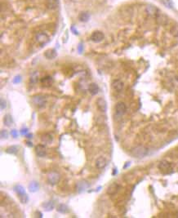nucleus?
<instances>
[{"label":"nucleus","instance_id":"nucleus-33","mask_svg":"<svg viewBox=\"0 0 178 218\" xmlns=\"http://www.w3.org/2000/svg\"><path fill=\"white\" fill-rule=\"evenodd\" d=\"M11 134H12V137H14V138H16V137H18V132H17V131H16V129L12 130V131H11Z\"/></svg>","mask_w":178,"mask_h":218},{"label":"nucleus","instance_id":"nucleus-13","mask_svg":"<svg viewBox=\"0 0 178 218\" xmlns=\"http://www.w3.org/2000/svg\"><path fill=\"white\" fill-rule=\"evenodd\" d=\"M91 39L95 43L102 42L104 39V34L101 31H95L93 32L91 35Z\"/></svg>","mask_w":178,"mask_h":218},{"label":"nucleus","instance_id":"nucleus-16","mask_svg":"<svg viewBox=\"0 0 178 218\" xmlns=\"http://www.w3.org/2000/svg\"><path fill=\"white\" fill-rule=\"evenodd\" d=\"M123 86H124L123 83L121 80H119V79H116V80L113 81L112 83L113 89L116 91H122L123 88Z\"/></svg>","mask_w":178,"mask_h":218},{"label":"nucleus","instance_id":"nucleus-28","mask_svg":"<svg viewBox=\"0 0 178 218\" xmlns=\"http://www.w3.org/2000/svg\"><path fill=\"white\" fill-rule=\"evenodd\" d=\"M170 32L173 36L178 37V25H174V26H172Z\"/></svg>","mask_w":178,"mask_h":218},{"label":"nucleus","instance_id":"nucleus-11","mask_svg":"<svg viewBox=\"0 0 178 218\" xmlns=\"http://www.w3.org/2000/svg\"><path fill=\"white\" fill-rule=\"evenodd\" d=\"M115 110L116 114L118 115H123L125 114V112L127 110V106L123 102H118L115 106Z\"/></svg>","mask_w":178,"mask_h":218},{"label":"nucleus","instance_id":"nucleus-15","mask_svg":"<svg viewBox=\"0 0 178 218\" xmlns=\"http://www.w3.org/2000/svg\"><path fill=\"white\" fill-rule=\"evenodd\" d=\"M45 4L48 9L54 10L58 7L59 2H58V0H45Z\"/></svg>","mask_w":178,"mask_h":218},{"label":"nucleus","instance_id":"nucleus-2","mask_svg":"<svg viewBox=\"0 0 178 218\" xmlns=\"http://www.w3.org/2000/svg\"><path fill=\"white\" fill-rule=\"evenodd\" d=\"M148 154V150L146 148L142 147V146H138V147L134 148L132 150V154L133 157L137 158H141L146 156Z\"/></svg>","mask_w":178,"mask_h":218},{"label":"nucleus","instance_id":"nucleus-7","mask_svg":"<svg viewBox=\"0 0 178 218\" xmlns=\"http://www.w3.org/2000/svg\"><path fill=\"white\" fill-rule=\"evenodd\" d=\"M156 20H157V22H158L159 25H161V26H165V25H167L168 22V16L166 15V14H164L163 12H158V13L156 15Z\"/></svg>","mask_w":178,"mask_h":218},{"label":"nucleus","instance_id":"nucleus-21","mask_svg":"<svg viewBox=\"0 0 178 218\" xmlns=\"http://www.w3.org/2000/svg\"><path fill=\"white\" fill-rule=\"evenodd\" d=\"M57 212L60 213H62V214H66L70 212V209L68 208V206L64 204V203H60L58 206H57Z\"/></svg>","mask_w":178,"mask_h":218},{"label":"nucleus","instance_id":"nucleus-4","mask_svg":"<svg viewBox=\"0 0 178 218\" xmlns=\"http://www.w3.org/2000/svg\"><path fill=\"white\" fill-rule=\"evenodd\" d=\"M60 174L56 172H50L47 174V182L51 186H55L60 181Z\"/></svg>","mask_w":178,"mask_h":218},{"label":"nucleus","instance_id":"nucleus-25","mask_svg":"<svg viewBox=\"0 0 178 218\" xmlns=\"http://www.w3.org/2000/svg\"><path fill=\"white\" fill-rule=\"evenodd\" d=\"M90 18V15L87 13V12H81L79 15V19L82 22H87V20H89Z\"/></svg>","mask_w":178,"mask_h":218},{"label":"nucleus","instance_id":"nucleus-29","mask_svg":"<svg viewBox=\"0 0 178 218\" xmlns=\"http://www.w3.org/2000/svg\"><path fill=\"white\" fill-rule=\"evenodd\" d=\"M51 83V78L50 77H46V78H43L42 79V83L44 84V86H50Z\"/></svg>","mask_w":178,"mask_h":218},{"label":"nucleus","instance_id":"nucleus-24","mask_svg":"<svg viewBox=\"0 0 178 218\" xmlns=\"http://www.w3.org/2000/svg\"><path fill=\"white\" fill-rule=\"evenodd\" d=\"M13 123V120H12V117L11 116L10 114H6L4 118H3V123L4 125L7 126V127H11L12 124Z\"/></svg>","mask_w":178,"mask_h":218},{"label":"nucleus","instance_id":"nucleus-14","mask_svg":"<svg viewBox=\"0 0 178 218\" xmlns=\"http://www.w3.org/2000/svg\"><path fill=\"white\" fill-rule=\"evenodd\" d=\"M35 152L36 154H37L39 157H45V155H46L47 154L45 146H43V145H38L35 147Z\"/></svg>","mask_w":178,"mask_h":218},{"label":"nucleus","instance_id":"nucleus-35","mask_svg":"<svg viewBox=\"0 0 178 218\" xmlns=\"http://www.w3.org/2000/svg\"><path fill=\"white\" fill-rule=\"evenodd\" d=\"M78 51L79 53H82L83 52V45L82 44H79V46L78 47Z\"/></svg>","mask_w":178,"mask_h":218},{"label":"nucleus","instance_id":"nucleus-30","mask_svg":"<svg viewBox=\"0 0 178 218\" xmlns=\"http://www.w3.org/2000/svg\"><path fill=\"white\" fill-rule=\"evenodd\" d=\"M20 82H21V76H20V75H16V76L14 77V79H12V83H15V84L20 83Z\"/></svg>","mask_w":178,"mask_h":218},{"label":"nucleus","instance_id":"nucleus-20","mask_svg":"<svg viewBox=\"0 0 178 218\" xmlns=\"http://www.w3.org/2000/svg\"><path fill=\"white\" fill-rule=\"evenodd\" d=\"M28 189H29V190H30L31 193L37 192V191L39 190V184L37 182V181H32L29 184Z\"/></svg>","mask_w":178,"mask_h":218},{"label":"nucleus","instance_id":"nucleus-23","mask_svg":"<svg viewBox=\"0 0 178 218\" xmlns=\"http://www.w3.org/2000/svg\"><path fill=\"white\" fill-rule=\"evenodd\" d=\"M88 91H90V93L92 95H97L99 91V87L97 86L96 83H91L89 87H88Z\"/></svg>","mask_w":178,"mask_h":218},{"label":"nucleus","instance_id":"nucleus-37","mask_svg":"<svg viewBox=\"0 0 178 218\" xmlns=\"http://www.w3.org/2000/svg\"><path fill=\"white\" fill-rule=\"evenodd\" d=\"M26 137H27L28 139H31V138H32V137H33V135H32V134H30H30H28V133H27V134L26 135Z\"/></svg>","mask_w":178,"mask_h":218},{"label":"nucleus","instance_id":"nucleus-38","mask_svg":"<svg viewBox=\"0 0 178 218\" xmlns=\"http://www.w3.org/2000/svg\"><path fill=\"white\" fill-rule=\"evenodd\" d=\"M26 143H27V146H30V147H32V146H33V143H31V142L30 141H27Z\"/></svg>","mask_w":178,"mask_h":218},{"label":"nucleus","instance_id":"nucleus-5","mask_svg":"<svg viewBox=\"0 0 178 218\" xmlns=\"http://www.w3.org/2000/svg\"><path fill=\"white\" fill-rule=\"evenodd\" d=\"M32 102H33V103H34L37 107L42 108V107L45 106V104H46V97L44 96H42V95H36V96H33Z\"/></svg>","mask_w":178,"mask_h":218},{"label":"nucleus","instance_id":"nucleus-10","mask_svg":"<svg viewBox=\"0 0 178 218\" xmlns=\"http://www.w3.org/2000/svg\"><path fill=\"white\" fill-rule=\"evenodd\" d=\"M97 106L98 110L101 112H106L107 110V103L105 99L103 98H98L97 100Z\"/></svg>","mask_w":178,"mask_h":218},{"label":"nucleus","instance_id":"nucleus-3","mask_svg":"<svg viewBox=\"0 0 178 218\" xmlns=\"http://www.w3.org/2000/svg\"><path fill=\"white\" fill-rule=\"evenodd\" d=\"M35 42L39 44L41 46H43L44 44H46L48 43L49 41V38L48 36L45 33H43V32H39L37 33L35 36Z\"/></svg>","mask_w":178,"mask_h":218},{"label":"nucleus","instance_id":"nucleus-32","mask_svg":"<svg viewBox=\"0 0 178 218\" xmlns=\"http://www.w3.org/2000/svg\"><path fill=\"white\" fill-rule=\"evenodd\" d=\"M8 132H7L6 130H2L1 131V138L2 139H7L8 137Z\"/></svg>","mask_w":178,"mask_h":218},{"label":"nucleus","instance_id":"nucleus-12","mask_svg":"<svg viewBox=\"0 0 178 218\" xmlns=\"http://www.w3.org/2000/svg\"><path fill=\"white\" fill-rule=\"evenodd\" d=\"M118 189H119V186L118 185L117 183H112V184H110V185L108 186V188H107V194H109V195H114V194H115L118 191Z\"/></svg>","mask_w":178,"mask_h":218},{"label":"nucleus","instance_id":"nucleus-36","mask_svg":"<svg viewBox=\"0 0 178 218\" xmlns=\"http://www.w3.org/2000/svg\"><path fill=\"white\" fill-rule=\"evenodd\" d=\"M71 30L73 31V32H74V34H75V35H78V31H77L76 30L74 29V27H73V26H72V27H71Z\"/></svg>","mask_w":178,"mask_h":218},{"label":"nucleus","instance_id":"nucleus-34","mask_svg":"<svg viewBox=\"0 0 178 218\" xmlns=\"http://www.w3.org/2000/svg\"><path fill=\"white\" fill-rule=\"evenodd\" d=\"M28 131H29L28 128H23V129L20 130V134L21 135H26L28 133Z\"/></svg>","mask_w":178,"mask_h":218},{"label":"nucleus","instance_id":"nucleus-27","mask_svg":"<svg viewBox=\"0 0 178 218\" xmlns=\"http://www.w3.org/2000/svg\"><path fill=\"white\" fill-rule=\"evenodd\" d=\"M162 3H163V5L169 9H173V7H174L173 2L172 0H162Z\"/></svg>","mask_w":178,"mask_h":218},{"label":"nucleus","instance_id":"nucleus-31","mask_svg":"<svg viewBox=\"0 0 178 218\" xmlns=\"http://www.w3.org/2000/svg\"><path fill=\"white\" fill-rule=\"evenodd\" d=\"M0 107H1V110H4L6 107H7V102H6L5 100H3V98H1V101H0Z\"/></svg>","mask_w":178,"mask_h":218},{"label":"nucleus","instance_id":"nucleus-26","mask_svg":"<svg viewBox=\"0 0 178 218\" xmlns=\"http://www.w3.org/2000/svg\"><path fill=\"white\" fill-rule=\"evenodd\" d=\"M52 136L50 135V134H44L43 137H42V141L43 142L46 143V144H49L52 141Z\"/></svg>","mask_w":178,"mask_h":218},{"label":"nucleus","instance_id":"nucleus-19","mask_svg":"<svg viewBox=\"0 0 178 218\" xmlns=\"http://www.w3.org/2000/svg\"><path fill=\"white\" fill-rule=\"evenodd\" d=\"M56 56H57V53H56V51L55 49H48L44 53V56L46 57L47 59H48V60L55 59Z\"/></svg>","mask_w":178,"mask_h":218},{"label":"nucleus","instance_id":"nucleus-9","mask_svg":"<svg viewBox=\"0 0 178 218\" xmlns=\"http://www.w3.org/2000/svg\"><path fill=\"white\" fill-rule=\"evenodd\" d=\"M90 186L89 183L86 181H80L76 184V189L77 191L79 193H82L85 191L87 188Z\"/></svg>","mask_w":178,"mask_h":218},{"label":"nucleus","instance_id":"nucleus-1","mask_svg":"<svg viewBox=\"0 0 178 218\" xmlns=\"http://www.w3.org/2000/svg\"><path fill=\"white\" fill-rule=\"evenodd\" d=\"M14 191L16 193V194L18 195V198L20 199L21 203H26L29 201V196L27 195L26 192L25 188L23 187L21 185H16L13 188Z\"/></svg>","mask_w":178,"mask_h":218},{"label":"nucleus","instance_id":"nucleus-6","mask_svg":"<svg viewBox=\"0 0 178 218\" xmlns=\"http://www.w3.org/2000/svg\"><path fill=\"white\" fill-rule=\"evenodd\" d=\"M158 169L160 170L161 173H164V174H167V173H169L171 171H172V165L171 163L168 161H161L158 164Z\"/></svg>","mask_w":178,"mask_h":218},{"label":"nucleus","instance_id":"nucleus-22","mask_svg":"<svg viewBox=\"0 0 178 218\" xmlns=\"http://www.w3.org/2000/svg\"><path fill=\"white\" fill-rule=\"evenodd\" d=\"M6 153L9 154H16L19 151V146H11L6 149Z\"/></svg>","mask_w":178,"mask_h":218},{"label":"nucleus","instance_id":"nucleus-17","mask_svg":"<svg viewBox=\"0 0 178 218\" xmlns=\"http://www.w3.org/2000/svg\"><path fill=\"white\" fill-rule=\"evenodd\" d=\"M42 207L47 212H50V211L53 210L55 208V203H54L53 200H49V201H47L45 203H43Z\"/></svg>","mask_w":178,"mask_h":218},{"label":"nucleus","instance_id":"nucleus-8","mask_svg":"<svg viewBox=\"0 0 178 218\" xmlns=\"http://www.w3.org/2000/svg\"><path fill=\"white\" fill-rule=\"evenodd\" d=\"M158 9L153 4H148L146 7V12L147 13V15L150 16H156V15L158 13Z\"/></svg>","mask_w":178,"mask_h":218},{"label":"nucleus","instance_id":"nucleus-18","mask_svg":"<svg viewBox=\"0 0 178 218\" xmlns=\"http://www.w3.org/2000/svg\"><path fill=\"white\" fill-rule=\"evenodd\" d=\"M107 164L106 159L104 157H100L96 160V167L98 169H103L104 167H106Z\"/></svg>","mask_w":178,"mask_h":218}]
</instances>
